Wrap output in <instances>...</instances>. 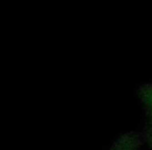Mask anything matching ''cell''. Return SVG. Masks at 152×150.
Listing matches in <instances>:
<instances>
[{
    "label": "cell",
    "mask_w": 152,
    "mask_h": 150,
    "mask_svg": "<svg viewBox=\"0 0 152 150\" xmlns=\"http://www.w3.org/2000/svg\"><path fill=\"white\" fill-rule=\"evenodd\" d=\"M148 98H149L148 102H149L150 106H151V108H152V90L151 91H149V93H148Z\"/></svg>",
    "instance_id": "cell-1"
}]
</instances>
